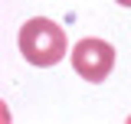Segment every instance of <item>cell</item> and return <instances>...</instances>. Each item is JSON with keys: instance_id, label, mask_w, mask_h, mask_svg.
Returning a JSON list of instances; mask_svg holds the SVG:
<instances>
[{"instance_id": "6da1fadb", "label": "cell", "mask_w": 131, "mask_h": 124, "mask_svg": "<svg viewBox=\"0 0 131 124\" xmlns=\"http://www.w3.org/2000/svg\"><path fill=\"white\" fill-rule=\"evenodd\" d=\"M66 49H69L66 30L46 16H33L20 26V52L30 65H39V69L56 65L66 59Z\"/></svg>"}, {"instance_id": "7a4b0ae2", "label": "cell", "mask_w": 131, "mask_h": 124, "mask_svg": "<svg viewBox=\"0 0 131 124\" xmlns=\"http://www.w3.org/2000/svg\"><path fill=\"white\" fill-rule=\"evenodd\" d=\"M72 69L92 85L105 82L115 69V46L105 39H79L72 46Z\"/></svg>"}, {"instance_id": "3957f363", "label": "cell", "mask_w": 131, "mask_h": 124, "mask_svg": "<svg viewBox=\"0 0 131 124\" xmlns=\"http://www.w3.org/2000/svg\"><path fill=\"white\" fill-rule=\"evenodd\" d=\"M115 3H121V7H131V0H115Z\"/></svg>"}]
</instances>
